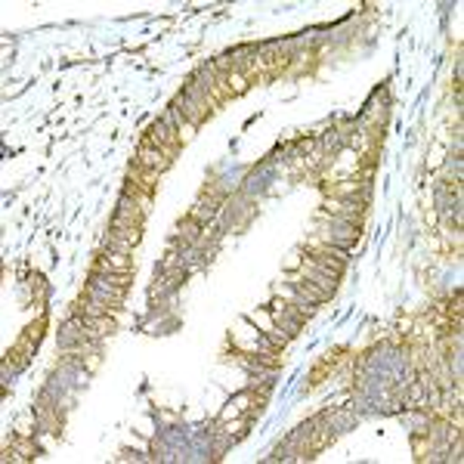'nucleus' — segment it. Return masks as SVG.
Here are the masks:
<instances>
[{
	"label": "nucleus",
	"mask_w": 464,
	"mask_h": 464,
	"mask_svg": "<svg viewBox=\"0 0 464 464\" xmlns=\"http://www.w3.org/2000/svg\"><path fill=\"white\" fill-rule=\"evenodd\" d=\"M140 165L149 167V170H165L167 167V152L158 149V145H152V143H145L140 149Z\"/></svg>",
	"instance_id": "20e7f679"
},
{
	"label": "nucleus",
	"mask_w": 464,
	"mask_h": 464,
	"mask_svg": "<svg viewBox=\"0 0 464 464\" xmlns=\"http://www.w3.org/2000/svg\"><path fill=\"white\" fill-rule=\"evenodd\" d=\"M105 251H115V254H130L133 245L124 242V239H118V235H109V239H105Z\"/></svg>",
	"instance_id": "423d86ee"
},
{
	"label": "nucleus",
	"mask_w": 464,
	"mask_h": 464,
	"mask_svg": "<svg viewBox=\"0 0 464 464\" xmlns=\"http://www.w3.org/2000/svg\"><path fill=\"white\" fill-rule=\"evenodd\" d=\"M217 210H220V198H217V195H208V198H201L198 205H195L192 217L198 220V223H208V220L217 217Z\"/></svg>",
	"instance_id": "39448f33"
},
{
	"label": "nucleus",
	"mask_w": 464,
	"mask_h": 464,
	"mask_svg": "<svg viewBox=\"0 0 464 464\" xmlns=\"http://www.w3.org/2000/svg\"><path fill=\"white\" fill-rule=\"evenodd\" d=\"M112 220H124V223H133V226H140V220H143V208H140V198H136V192L130 195L124 192L118 198V210H115V217Z\"/></svg>",
	"instance_id": "f257e3e1"
},
{
	"label": "nucleus",
	"mask_w": 464,
	"mask_h": 464,
	"mask_svg": "<svg viewBox=\"0 0 464 464\" xmlns=\"http://www.w3.org/2000/svg\"><path fill=\"white\" fill-rule=\"evenodd\" d=\"M291 291H295L297 297H304L307 304H325V300L331 297V291H325V288H316V282H309V279H297V282H291L288 285Z\"/></svg>",
	"instance_id": "f03ea898"
},
{
	"label": "nucleus",
	"mask_w": 464,
	"mask_h": 464,
	"mask_svg": "<svg viewBox=\"0 0 464 464\" xmlns=\"http://www.w3.org/2000/svg\"><path fill=\"white\" fill-rule=\"evenodd\" d=\"M174 109H177V115H186V118H189V124H201V121H205L208 105H201V102H195L192 96L180 93V96H177V102H174Z\"/></svg>",
	"instance_id": "7ed1b4c3"
}]
</instances>
